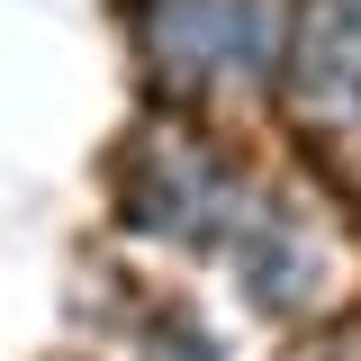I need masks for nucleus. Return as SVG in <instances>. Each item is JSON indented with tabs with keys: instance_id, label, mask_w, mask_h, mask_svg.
<instances>
[{
	"instance_id": "nucleus-1",
	"label": "nucleus",
	"mask_w": 361,
	"mask_h": 361,
	"mask_svg": "<svg viewBox=\"0 0 361 361\" xmlns=\"http://www.w3.org/2000/svg\"><path fill=\"white\" fill-rule=\"evenodd\" d=\"M135 73V109L163 118H244L280 109L298 0H109Z\"/></svg>"
},
{
	"instance_id": "nucleus-2",
	"label": "nucleus",
	"mask_w": 361,
	"mask_h": 361,
	"mask_svg": "<svg viewBox=\"0 0 361 361\" xmlns=\"http://www.w3.org/2000/svg\"><path fill=\"white\" fill-rule=\"evenodd\" d=\"M262 163L235 145L226 118H163L135 109L127 135L99 154V190H109V226L145 244V253H226L253 199H262Z\"/></svg>"
},
{
	"instance_id": "nucleus-3",
	"label": "nucleus",
	"mask_w": 361,
	"mask_h": 361,
	"mask_svg": "<svg viewBox=\"0 0 361 361\" xmlns=\"http://www.w3.org/2000/svg\"><path fill=\"white\" fill-rule=\"evenodd\" d=\"M226 262H235V289H244V307H253V316L298 325V316H316L325 298H334L343 226L325 217V190L271 172L262 199H253V217H244V235L226 244Z\"/></svg>"
},
{
	"instance_id": "nucleus-4",
	"label": "nucleus",
	"mask_w": 361,
	"mask_h": 361,
	"mask_svg": "<svg viewBox=\"0 0 361 361\" xmlns=\"http://www.w3.org/2000/svg\"><path fill=\"white\" fill-rule=\"evenodd\" d=\"M135 361H226V343L208 334V316L172 307V298H154L145 325H135Z\"/></svg>"
}]
</instances>
